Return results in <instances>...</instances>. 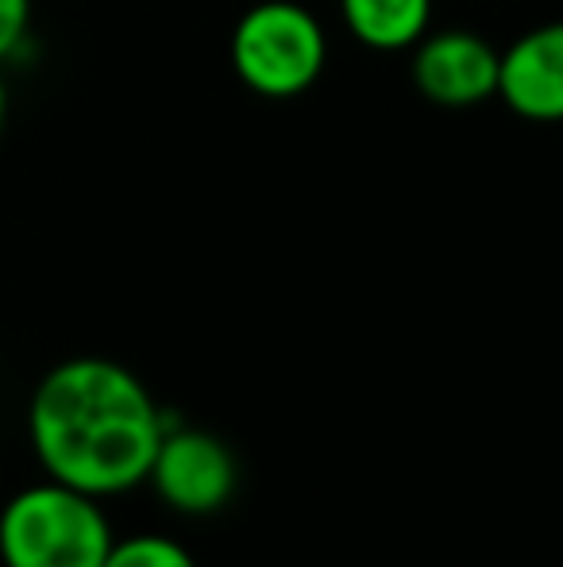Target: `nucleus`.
<instances>
[{"label":"nucleus","instance_id":"f257e3e1","mask_svg":"<svg viewBox=\"0 0 563 567\" xmlns=\"http://www.w3.org/2000/svg\"><path fill=\"white\" fill-rule=\"evenodd\" d=\"M166 413L136 371L105 355H74L39 379L28 436L46 478L93 498L147 483Z\"/></svg>","mask_w":563,"mask_h":567},{"label":"nucleus","instance_id":"f03ea898","mask_svg":"<svg viewBox=\"0 0 563 567\" xmlns=\"http://www.w3.org/2000/svg\"><path fill=\"white\" fill-rule=\"evenodd\" d=\"M113 540L101 498L54 478L23 486L0 509L4 567H101Z\"/></svg>","mask_w":563,"mask_h":567},{"label":"nucleus","instance_id":"7ed1b4c3","mask_svg":"<svg viewBox=\"0 0 563 567\" xmlns=\"http://www.w3.org/2000/svg\"><path fill=\"white\" fill-rule=\"evenodd\" d=\"M329 62L321 20L298 0H263L232 31V66L251 93L290 101L313 90Z\"/></svg>","mask_w":563,"mask_h":567},{"label":"nucleus","instance_id":"20e7f679","mask_svg":"<svg viewBox=\"0 0 563 567\" xmlns=\"http://www.w3.org/2000/svg\"><path fill=\"white\" fill-rule=\"evenodd\" d=\"M236 483H240V467L220 436L205 429L166 425L147 471V486L163 506L186 517H209L232 502Z\"/></svg>","mask_w":563,"mask_h":567},{"label":"nucleus","instance_id":"39448f33","mask_svg":"<svg viewBox=\"0 0 563 567\" xmlns=\"http://www.w3.org/2000/svg\"><path fill=\"white\" fill-rule=\"evenodd\" d=\"M414 85L440 109H475L498 97V62L502 51L467 28H428L414 47Z\"/></svg>","mask_w":563,"mask_h":567},{"label":"nucleus","instance_id":"423d86ee","mask_svg":"<svg viewBox=\"0 0 563 567\" xmlns=\"http://www.w3.org/2000/svg\"><path fill=\"white\" fill-rule=\"evenodd\" d=\"M498 97L536 124L563 120V20L529 28L502 51Z\"/></svg>","mask_w":563,"mask_h":567},{"label":"nucleus","instance_id":"0eeeda50","mask_svg":"<svg viewBox=\"0 0 563 567\" xmlns=\"http://www.w3.org/2000/svg\"><path fill=\"white\" fill-rule=\"evenodd\" d=\"M340 16L371 51H409L432 23V0H340Z\"/></svg>","mask_w":563,"mask_h":567},{"label":"nucleus","instance_id":"6e6552de","mask_svg":"<svg viewBox=\"0 0 563 567\" xmlns=\"http://www.w3.org/2000/svg\"><path fill=\"white\" fill-rule=\"evenodd\" d=\"M101 567H197L194 553L166 533H132L116 537Z\"/></svg>","mask_w":563,"mask_h":567},{"label":"nucleus","instance_id":"1a4fd4ad","mask_svg":"<svg viewBox=\"0 0 563 567\" xmlns=\"http://www.w3.org/2000/svg\"><path fill=\"white\" fill-rule=\"evenodd\" d=\"M31 31V0H0V62L12 59Z\"/></svg>","mask_w":563,"mask_h":567},{"label":"nucleus","instance_id":"9d476101","mask_svg":"<svg viewBox=\"0 0 563 567\" xmlns=\"http://www.w3.org/2000/svg\"><path fill=\"white\" fill-rule=\"evenodd\" d=\"M4 116H8V93H4V82H0V135H4Z\"/></svg>","mask_w":563,"mask_h":567}]
</instances>
